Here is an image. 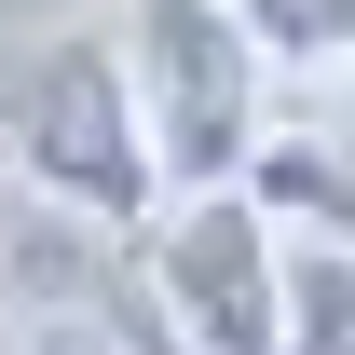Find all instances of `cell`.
<instances>
[{
    "label": "cell",
    "mask_w": 355,
    "mask_h": 355,
    "mask_svg": "<svg viewBox=\"0 0 355 355\" xmlns=\"http://www.w3.org/2000/svg\"><path fill=\"white\" fill-rule=\"evenodd\" d=\"M110 55H123L137 137H150V178L164 205L191 191H246L273 137V55L232 0H110Z\"/></svg>",
    "instance_id": "6da1fadb"
},
{
    "label": "cell",
    "mask_w": 355,
    "mask_h": 355,
    "mask_svg": "<svg viewBox=\"0 0 355 355\" xmlns=\"http://www.w3.org/2000/svg\"><path fill=\"white\" fill-rule=\"evenodd\" d=\"M0 150H14V178L42 191L55 219H96V232H150V219H164V178H150V137H137L123 55H110V14L69 28V42H42L28 69H14Z\"/></svg>",
    "instance_id": "7a4b0ae2"
},
{
    "label": "cell",
    "mask_w": 355,
    "mask_h": 355,
    "mask_svg": "<svg viewBox=\"0 0 355 355\" xmlns=\"http://www.w3.org/2000/svg\"><path fill=\"white\" fill-rule=\"evenodd\" d=\"M150 301H164V355H287V232L260 219V191H191L137 232Z\"/></svg>",
    "instance_id": "3957f363"
},
{
    "label": "cell",
    "mask_w": 355,
    "mask_h": 355,
    "mask_svg": "<svg viewBox=\"0 0 355 355\" xmlns=\"http://www.w3.org/2000/svg\"><path fill=\"white\" fill-rule=\"evenodd\" d=\"M287 355H355V246L287 232Z\"/></svg>",
    "instance_id": "277c9868"
},
{
    "label": "cell",
    "mask_w": 355,
    "mask_h": 355,
    "mask_svg": "<svg viewBox=\"0 0 355 355\" xmlns=\"http://www.w3.org/2000/svg\"><path fill=\"white\" fill-rule=\"evenodd\" d=\"M14 355H137V342L110 328V314H28V328H14Z\"/></svg>",
    "instance_id": "5b68a950"
}]
</instances>
